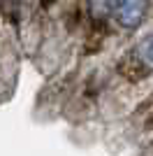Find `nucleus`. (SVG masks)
Wrapping results in <instances>:
<instances>
[{
	"label": "nucleus",
	"mask_w": 153,
	"mask_h": 156,
	"mask_svg": "<svg viewBox=\"0 0 153 156\" xmlns=\"http://www.w3.org/2000/svg\"><path fill=\"white\" fill-rule=\"evenodd\" d=\"M0 2H2V0H0Z\"/></svg>",
	"instance_id": "4"
},
{
	"label": "nucleus",
	"mask_w": 153,
	"mask_h": 156,
	"mask_svg": "<svg viewBox=\"0 0 153 156\" xmlns=\"http://www.w3.org/2000/svg\"><path fill=\"white\" fill-rule=\"evenodd\" d=\"M146 16V0H118L116 19L123 28H137Z\"/></svg>",
	"instance_id": "1"
},
{
	"label": "nucleus",
	"mask_w": 153,
	"mask_h": 156,
	"mask_svg": "<svg viewBox=\"0 0 153 156\" xmlns=\"http://www.w3.org/2000/svg\"><path fill=\"white\" fill-rule=\"evenodd\" d=\"M114 2H116V0H90V9H93V16L102 19V16H107L109 12H114Z\"/></svg>",
	"instance_id": "3"
},
{
	"label": "nucleus",
	"mask_w": 153,
	"mask_h": 156,
	"mask_svg": "<svg viewBox=\"0 0 153 156\" xmlns=\"http://www.w3.org/2000/svg\"><path fill=\"white\" fill-rule=\"evenodd\" d=\"M137 58L146 65V68L153 70V35H146V37L137 44Z\"/></svg>",
	"instance_id": "2"
}]
</instances>
